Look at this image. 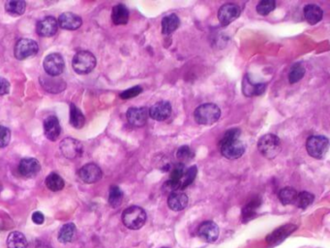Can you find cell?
I'll use <instances>...</instances> for the list:
<instances>
[{"mask_svg":"<svg viewBox=\"0 0 330 248\" xmlns=\"http://www.w3.org/2000/svg\"><path fill=\"white\" fill-rule=\"evenodd\" d=\"M221 117L220 108L213 103L202 104L194 112L196 123L200 125H211L219 121Z\"/></svg>","mask_w":330,"mask_h":248,"instance_id":"obj_1","label":"cell"},{"mask_svg":"<svg viewBox=\"0 0 330 248\" xmlns=\"http://www.w3.org/2000/svg\"><path fill=\"white\" fill-rule=\"evenodd\" d=\"M96 58L93 54L87 51H80L73 59L72 66L74 71L78 75H86L96 67Z\"/></svg>","mask_w":330,"mask_h":248,"instance_id":"obj_2","label":"cell"},{"mask_svg":"<svg viewBox=\"0 0 330 248\" xmlns=\"http://www.w3.org/2000/svg\"><path fill=\"white\" fill-rule=\"evenodd\" d=\"M122 221L128 229L138 230L145 224L146 212L136 206L127 207L122 213Z\"/></svg>","mask_w":330,"mask_h":248,"instance_id":"obj_3","label":"cell"},{"mask_svg":"<svg viewBox=\"0 0 330 248\" xmlns=\"http://www.w3.org/2000/svg\"><path fill=\"white\" fill-rule=\"evenodd\" d=\"M258 148L264 157L273 159L281 151V141L279 137L274 134H266L259 140Z\"/></svg>","mask_w":330,"mask_h":248,"instance_id":"obj_4","label":"cell"},{"mask_svg":"<svg viewBox=\"0 0 330 248\" xmlns=\"http://www.w3.org/2000/svg\"><path fill=\"white\" fill-rule=\"evenodd\" d=\"M330 141L325 136L314 135L307 139L306 149L311 157L316 159H323L329 151Z\"/></svg>","mask_w":330,"mask_h":248,"instance_id":"obj_5","label":"cell"},{"mask_svg":"<svg viewBox=\"0 0 330 248\" xmlns=\"http://www.w3.org/2000/svg\"><path fill=\"white\" fill-rule=\"evenodd\" d=\"M38 51H39V46L37 42L28 38H22L17 42L14 54L17 60L24 61L26 59L36 56Z\"/></svg>","mask_w":330,"mask_h":248,"instance_id":"obj_6","label":"cell"},{"mask_svg":"<svg viewBox=\"0 0 330 248\" xmlns=\"http://www.w3.org/2000/svg\"><path fill=\"white\" fill-rule=\"evenodd\" d=\"M221 153L224 157L234 160L240 158L245 152V145L239 139L231 140V141H221L220 142Z\"/></svg>","mask_w":330,"mask_h":248,"instance_id":"obj_7","label":"cell"},{"mask_svg":"<svg viewBox=\"0 0 330 248\" xmlns=\"http://www.w3.org/2000/svg\"><path fill=\"white\" fill-rule=\"evenodd\" d=\"M43 66L48 75L52 77H58L63 73L65 68V62L63 57L60 54L55 53L46 57Z\"/></svg>","mask_w":330,"mask_h":248,"instance_id":"obj_8","label":"cell"},{"mask_svg":"<svg viewBox=\"0 0 330 248\" xmlns=\"http://www.w3.org/2000/svg\"><path fill=\"white\" fill-rule=\"evenodd\" d=\"M59 147L63 156L71 160L79 157L83 151L82 144L73 138H66L61 141Z\"/></svg>","mask_w":330,"mask_h":248,"instance_id":"obj_9","label":"cell"},{"mask_svg":"<svg viewBox=\"0 0 330 248\" xmlns=\"http://www.w3.org/2000/svg\"><path fill=\"white\" fill-rule=\"evenodd\" d=\"M241 14L240 7L235 3H227L221 6L218 11V20L223 26H227L236 19L239 18Z\"/></svg>","mask_w":330,"mask_h":248,"instance_id":"obj_10","label":"cell"},{"mask_svg":"<svg viewBox=\"0 0 330 248\" xmlns=\"http://www.w3.org/2000/svg\"><path fill=\"white\" fill-rule=\"evenodd\" d=\"M78 177L84 184L92 185V184H96L102 179L103 173L99 166L94 163H89V164L82 166L79 169Z\"/></svg>","mask_w":330,"mask_h":248,"instance_id":"obj_11","label":"cell"},{"mask_svg":"<svg viewBox=\"0 0 330 248\" xmlns=\"http://www.w3.org/2000/svg\"><path fill=\"white\" fill-rule=\"evenodd\" d=\"M148 115L154 121L164 122L172 115V105L169 101L157 102L149 109Z\"/></svg>","mask_w":330,"mask_h":248,"instance_id":"obj_12","label":"cell"},{"mask_svg":"<svg viewBox=\"0 0 330 248\" xmlns=\"http://www.w3.org/2000/svg\"><path fill=\"white\" fill-rule=\"evenodd\" d=\"M198 236L204 242L213 244L219 237V227L213 221H204L198 227Z\"/></svg>","mask_w":330,"mask_h":248,"instance_id":"obj_13","label":"cell"},{"mask_svg":"<svg viewBox=\"0 0 330 248\" xmlns=\"http://www.w3.org/2000/svg\"><path fill=\"white\" fill-rule=\"evenodd\" d=\"M148 116V110L145 107L130 108L126 113L128 123L136 127L144 126L147 122Z\"/></svg>","mask_w":330,"mask_h":248,"instance_id":"obj_14","label":"cell"},{"mask_svg":"<svg viewBox=\"0 0 330 248\" xmlns=\"http://www.w3.org/2000/svg\"><path fill=\"white\" fill-rule=\"evenodd\" d=\"M59 29V22L54 17H46L38 21L36 30L37 33L42 37H52L56 35Z\"/></svg>","mask_w":330,"mask_h":248,"instance_id":"obj_15","label":"cell"},{"mask_svg":"<svg viewBox=\"0 0 330 248\" xmlns=\"http://www.w3.org/2000/svg\"><path fill=\"white\" fill-rule=\"evenodd\" d=\"M41 171L40 162L35 158H24L20 162L19 172L20 175L27 179L35 178Z\"/></svg>","mask_w":330,"mask_h":248,"instance_id":"obj_16","label":"cell"},{"mask_svg":"<svg viewBox=\"0 0 330 248\" xmlns=\"http://www.w3.org/2000/svg\"><path fill=\"white\" fill-rule=\"evenodd\" d=\"M44 131L45 136L48 140L55 142L59 139L61 134V126L59 124V119L56 116H50L45 120Z\"/></svg>","mask_w":330,"mask_h":248,"instance_id":"obj_17","label":"cell"},{"mask_svg":"<svg viewBox=\"0 0 330 248\" xmlns=\"http://www.w3.org/2000/svg\"><path fill=\"white\" fill-rule=\"evenodd\" d=\"M266 84L265 83H255L249 75L244 76L242 82V91L243 94L247 97L253 96H260L265 91Z\"/></svg>","mask_w":330,"mask_h":248,"instance_id":"obj_18","label":"cell"},{"mask_svg":"<svg viewBox=\"0 0 330 248\" xmlns=\"http://www.w3.org/2000/svg\"><path fill=\"white\" fill-rule=\"evenodd\" d=\"M40 83L46 91L53 94H59L66 88V83L58 77H42Z\"/></svg>","mask_w":330,"mask_h":248,"instance_id":"obj_19","label":"cell"},{"mask_svg":"<svg viewBox=\"0 0 330 248\" xmlns=\"http://www.w3.org/2000/svg\"><path fill=\"white\" fill-rule=\"evenodd\" d=\"M58 22H59V26L63 29L77 30L81 26L82 20L77 14H74L71 12H66L59 16Z\"/></svg>","mask_w":330,"mask_h":248,"instance_id":"obj_20","label":"cell"},{"mask_svg":"<svg viewBox=\"0 0 330 248\" xmlns=\"http://www.w3.org/2000/svg\"><path fill=\"white\" fill-rule=\"evenodd\" d=\"M295 230H296V226H294L293 224H288V225L278 228L266 238V242H267V244H269L271 246L278 245L281 242H283L286 238H288Z\"/></svg>","mask_w":330,"mask_h":248,"instance_id":"obj_21","label":"cell"},{"mask_svg":"<svg viewBox=\"0 0 330 248\" xmlns=\"http://www.w3.org/2000/svg\"><path fill=\"white\" fill-rule=\"evenodd\" d=\"M188 197L180 191H174L170 193L168 198V206L174 211L183 210L188 205Z\"/></svg>","mask_w":330,"mask_h":248,"instance_id":"obj_22","label":"cell"},{"mask_svg":"<svg viewBox=\"0 0 330 248\" xmlns=\"http://www.w3.org/2000/svg\"><path fill=\"white\" fill-rule=\"evenodd\" d=\"M303 13H304L305 20L311 25L317 24L318 22H320L323 20V17H324V12H323L322 8L315 4L306 5L304 7Z\"/></svg>","mask_w":330,"mask_h":248,"instance_id":"obj_23","label":"cell"},{"mask_svg":"<svg viewBox=\"0 0 330 248\" xmlns=\"http://www.w3.org/2000/svg\"><path fill=\"white\" fill-rule=\"evenodd\" d=\"M129 10L123 4H117L112 11V21L116 25H124L129 21Z\"/></svg>","mask_w":330,"mask_h":248,"instance_id":"obj_24","label":"cell"},{"mask_svg":"<svg viewBox=\"0 0 330 248\" xmlns=\"http://www.w3.org/2000/svg\"><path fill=\"white\" fill-rule=\"evenodd\" d=\"M26 8V3L22 0H9L5 3L6 12L12 17H20Z\"/></svg>","mask_w":330,"mask_h":248,"instance_id":"obj_25","label":"cell"},{"mask_svg":"<svg viewBox=\"0 0 330 248\" xmlns=\"http://www.w3.org/2000/svg\"><path fill=\"white\" fill-rule=\"evenodd\" d=\"M180 20L177 17V15L172 14L169 16H166L162 20V32L165 35H170L179 27Z\"/></svg>","mask_w":330,"mask_h":248,"instance_id":"obj_26","label":"cell"},{"mask_svg":"<svg viewBox=\"0 0 330 248\" xmlns=\"http://www.w3.org/2000/svg\"><path fill=\"white\" fill-rule=\"evenodd\" d=\"M27 240L20 232H12L7 238L8 248H27Z\"/></svg>","mask_w":330,"mask_h":248,"instance_id":"obj_27","label":"cell"},{"mask_svg":"<svg viewBox=\"0 0 330 248\" xmlns=\"http://www.w3.org/2000/svg\"><path fill=\"white\" fill-rule=\"evenodd\" d=\"M85 118L81 111L78 109L75 104L70 105V124L76 128L80 129L84 126Z\"/></svg>","mask_w":330,"mask_h":248,"instance_id":"obj_28","label":"cell"},{"mask_svg":"<svg viewBox=\"0 0 330 248\" xmlns=\"http://www.w3.org/2000/svg\"><path fill=\"white\" fill-rule=\"evenodd\" d=\"M76 235V225L74 223H67L63 225L59 233V241L61 244L71 243Z\"/></svg>","mask_w":330,"mask_h":248,"instance_id":"obj_29","label":"cell"},{"mask_svg":"<svg viewBox=\"0 0 330 248\" xmlns=\"http://www.w3.org/2000/svg\"><path fill=\"white\" fill-rule=\"evenodd\" d=\"M297 194L298 193L294 188L285 187L280 190L278 196H279V200L281 201V203L285 206H288V205L295 204Z\"/></svg>","mask_w":330,"mask_h":248,"instance_id":"obj_30","label":"cell"},{"mask_svg":"<svg viewBox=\"0 0 330 248\" xmlns=\"http://www.w3.org/2000/svg\"><path fill=\"white\" fill-rule=\"evenodd\" d=\"M64 186H65V183H64L63 179L56 173H52L46 179V186L54 192L62 190L64 188Z\"/></svg>","mask_w":330,"mask_h":248,"instance_id":"obj_31","label":"cell"},{"mask_svg":"<svg viewBox=\"0 0 330 248\" xmlns=\"http://www.w3.org/2000/svg\"><path fill=\"white\" fill-rule=\"evenodd\" d=\"M197 175H198V168L196 166H192V167L186 169L179 182V190L184 189L187 186H190L194 182Z\"/></svg>","mask_w":330,"mask_h":248,"instance_id":"obj_32","label":"cell"},{"mask_svg":"<svg viewBox=\"0 0 330 248\" xmlns=\"http://www.w3.org/2000/svg\"><path fill=\"white\" fill-rule=\"evenodd\" d=\"M123 192L122 190L117 186H112L110 188L109 193V204L112 207H118L123 201Z\"/></svg>","mask_w":330,"mask_h":248,"instance_id":"obj_33","label":"cell"},{"mask_svg":"<svg viewBox=\"0 0 330 248\" xmlns=\"http://www.w3.org/2000/svg\"><path fill=\"white\" fill-rule=\"evenodd\" d=\"M304 75H305V68H304V66L301 63H299V62L294 63L291 66V71L289 73V82L291 84L297 83L300 80H302V78L304 77Z\"/></svg>","mask_w":330,"mask_h":248,"instance_id":"obj_34","label":"cell"},{"mask_svg":"<svg viewBox=\"0 0 330 248\" xmlns=\"http://www.w3.org/2000/svg\"><path fill=\"white\" fill-rule=\"evenodd\" d=\"M314 200H315L314 194H312L310 192H307V191H302V192L297 194L295 204L299 208L304 209V208H306V207H308L310 205H312Z\"/></svg>","mask_w":330,"mask_h":248,"instance_id":"obj_35","label":"cell"},{"mask_svg":"<svg viewBox=\"0 0 330 248\" xmlns=\"http://www.w3.org/2000/svg\"><path fill=\"white\" fill-rule=\"evenodd\" d=\"M194 151L188 145H183V146L179 147L176 152V157L180 161L181 164L188 163L190 160H192L194 158Z\"/></svg>","mask_w":330,"mask_h":248,"instance_id":"obj_36","label":"cell"},{"mask_svg":"<svg viewBox=\"0 0 330 248\" xmlns=\"http://www.w3.org/2000/svg\"><path fill=\"white\" fill-rule=\"evenodd\" d=\"M276 8V2L274 0H264L257 5V12L261 16H267Z\"/></svg>","mask_w":330,"mask_h":248,"instance_id":"obj_37","label":"cell"},{"mask_svg":"<svg viewBox=\"0 0 330 248\" xmlns=\"http://www.w3.org/2000/svg\"><path fill=\"white\" fill-rule=\"evenodd\" d=\"M260 204H261L260 200H253L252 202H250L247 206L243 207L242 216H243L244 221H248V220L254 218L255 213L257 211V208L259 207Z\"/></svg>","mask_w":330,"mask_h":248,"instance_id":"obj_38","label":"cell"},{"mask_svg":"<svg viewBox=\"0 0 330 248\" xmlns=\"http://www.w3.org/2000/svg\"><path fill=\"white\" fill-rule=\"evenodd\" d=\"M11 140V131L6 126L0 125V148L6 147Z\"/></svg>","mask_w":330,"mask_h":248,"instance_id":"obj_39","label":"cell"},{"mask_svg":"<svg viewBox=\"0 0 330 248\" xmlns=\"http://www.w3.org/2000/svg\"><path fill=\"white\" fill-rule=\"evenodd\" d=\"M141 92H142V87L139 85H136V86H133V87L123 91L122 93H120V98L123 100L131 99V98H134L137 95H139Z\"/></svg>","mask_w":330,"mask_h":248,"instance_id":"obj_40","label":"cell"},{"mask_svg":"<svg viewBox=\"0 0 330 248\" xmlns=\"http://www.w3.org/2000/svg\"><path fill=\"white\" fill-rule=\"evenodd\" d=\"M10 92V83L5 78L0 77V96L6 95Z\"/></svg>","mask_w":330,"mask_h":248,"instance_id":"obj_41","label":"cell"},{"mask_svg":"<svg viewBox=\"0 0 330 248\" xmlns=\"http://www.w3.org/2000/svg\"><path fill=\"white\" fill-rule=\"evenodd\" d=\"M32 221L35 223V224H37V225H42L43 223H44V221H45V216H44V214L42 213V212H40V211H35L33 214H32Z\"/></svg>","mask_w":330,"mask_h":248,"instance_id":"obj_42","label":"cell"},{"mask_svg":"<svg viewBox=\"0 0 330 248\" xmlns=\"http://www.w3.org/2000/svg\"><path fill=\"white\" fill-rule=\"evenodd\" d=\"M1 189H2V186H0V190H1Z\"/></svg>","mask_w":330,"mask_h":248,"instance_id":"obj_43","label":"cell"},{"mask_svg":"<svg viewBox=\"0 0 330 248\" xmlns=\"http://www.w3.org/2000/svg\"></svg>","mask_w":330,"mask_h":248,"instance_id":"obj_44","label":"cell"}]
</instances>
